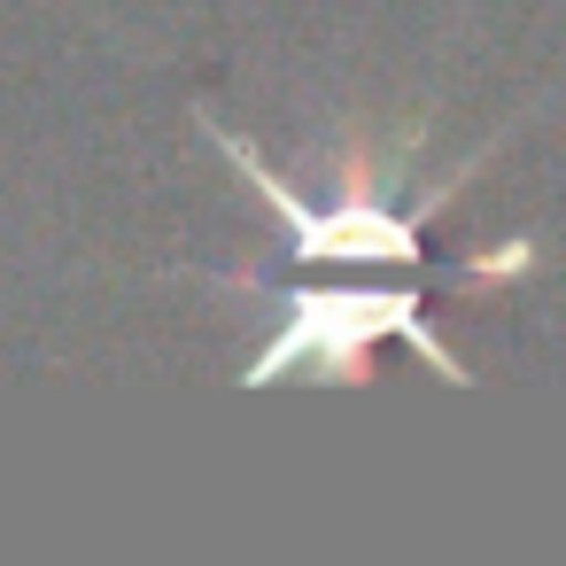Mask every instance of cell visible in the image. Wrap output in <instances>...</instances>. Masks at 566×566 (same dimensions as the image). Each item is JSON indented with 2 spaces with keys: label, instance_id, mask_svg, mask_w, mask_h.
<instances>
[{
  "label": "cell",
  "instance_id": "7a4b0ae2",
  "mask_svg": "<svg viewBox=\"0 0 566 566\" xmlns=\"http://www.w3.org/2000/svg\"><path fill=\"white\" fill-rule=\"evenodd\" d=\"M202 133H210V148H218L249 187H256V202L280 218V233H287V256H295V264H396V272L427 264V249H419V218H427V210H442V202L481 171V156H489V148H481V156H465L434 195H419V202L403 210V202L373 195L365 179H349L342 195H303V187H287V179H280V171L241 140V133H226L210 109H202Z\"/></svg>",
  "mask_w": 566,
  "mask_h": 566
},
{
  "label": "cell",
  "instance_id": "6da1fadb",
  "mask_svg": "<svg viewBox=\"0 0 566 566\" xmlns=\"http://www.w3.org/2000/svg\"><path fill=\"white\" fill-rule=\"evenodd\" d=\"M241 295H272V334L264 349L241 365V388H280V380H318V388H365L373 349L403 342L411 357H427L434 380L450 388H481L473 365L434 334L419 287H264V280H218Z\"/></svg>",
  "mask_w": 566,
  "mask_h": 566
}]
</instances>
